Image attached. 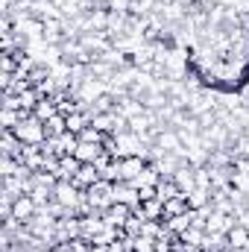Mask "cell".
<instances>
[{"mask_svg":"<svg viewBox=\"0 0 249 252\" xmlns=\"http://www.w3.org/2000/svg\"><path fill=\"white\" fill-rule=\"evenodd\" d=\"M15 135H18V141L21 144H27V147H41L44 141H47V129H44V124L35 118V115H27L21 124L12 129Z\"/></svg>","mask_w":249,"mask_h":252,"instance_id":"cell-1","label":"cell"},{"mask_svg":"<svg viewBox=\"0 0 249 252\" xmlns=\"http://www.w3.org/2000/svg\"><path fill=\"white\" fill-rule=\"evenodd\" d=\"M85 193H88V199H91V205H94L97 211H106V208L115 202V182H109V179H100L97 185H91Z\"/></svg>","mask_w":249,"mask_h":252,"instance_id":"cell-2","label":"cell"},{"mask_svg":"<svg viewBox=\"0 0 249 252\" xmlns=\"http://www.w3.org/2000/svg\"><path fill=\"white\" fill-rule=\"evenodd\" d=\"M82 193H85V190L76 188L73 179H59L56 188H53V199L62 202V205H67V208H76V202L82 199Z\"/></svg>","mask_w":249,"mask_h":252,"instance_id":"cell-3","label":"cell"},{"mask_svg":"<svg viewBox=\"0 0 249 252\" xmlns=\"http://www.w3.org/2000/svg\"><path fill=\"white\" fill-rule=\"evenodd\" d=\"M135 214V208L132 205H124V202H112L106 211H103V220L109 223V226H118V229H124L126 223H129V217Z\"/></svg>","mask_w":249,"mask_h":252,"instance_id":"cell-4","label":"cell"},{"mask_svg":"<svg viewBox=\"0 0 249 252\" xmlns=\"http://www.w3.org/2000/svg\"><path fill=\"white\" fill-rule=\"evenodd\" d=\"M147 167V158L144 156H126L121 158V182H135Z\"/></svg>","mask_w":249,"mask_h":252,"instance_id":"cell-5","label":"cell"},{"mask_svg":"<svg viewBox=\"0 0 249 252\" xmlns=\"http://www.w3.org/2000/svg\"><path fill=\"white\" fill-rule=\"evenodd\" d=\"M35 214H38V205L32 202V196H30V193H21V196L12 202V217H15V220L27 223V220H32Z\"/></svg>","mask_w":249,"mask_h":252,"instance_id":"cell-6","label":"cell"},{"mask_svg":"<svg viewBox=\"0 0 249 252\" xmlns=\"http://www.w3.org/2000/svg\"><path fill=\"white\" fill-rule=\"evenodd\" d=\"M30 15L38 21H53V18H64L62 9L56 6V0H32L30 3Z\"/></svg>","mask_w":249,"mask_h":252,"instance_id":"cell-7","label":"cell"},{"mask_svg":"<svg viewBox=\"0 0 249 252\" xmlns=\"http://www.w3.org/2000/svg\"><path fill=\"white\" fill-rule=\"evenodd\" d=\"M121 118L126 121H132V118H138V115H144L147 112V106L141 103V100H135V97H129V91H126L124 97H118V109H115Z\"/></svg>","mask_w":249,"mask_h":252,"instance_id":"cell-8","label":"cell"},{"mask_svg":"<svg viewBox=\"0 0 249 252\" xmlns=\"http://www.w3.org/2000/svg\"><path fill=\"white\" fill-rule=\"evenodd\" d=\"M115 202H124V205H132L138 211L141 205V196H138V188L132 182H115Z\"/></svg>","mask_w":249,"mask_h":252,"instance_id":"cell-9","label":"cell"},{"mask_svg":"<svg viewBox=\"0 0 249 252\" xmlns=\"http://www.w3.org/2000/svg\"><path fill=\"white\" fill-rule=\"evenodd\" d=\"M97 182H100V170L94 164H79V170L73 176V185L79 190H88L91 185H97Z\"/></svg>","mask_w":249,"mask_h":252,"instance_id":"cell-10","label":"cell"},{"mask_svg":"<svg viewBox=\"0 0 249 252\" xmlns=\"http://www.w3.org/2000/svg\"><path fill=\"white\" fill-rule=\"evenodd\" d=\"M106 150H103V144H88V141H79V147H76V161L79 164H94L100 156H103Z\"/></svg>","mask_w":249,"mask_h":252,"instance_id":"cell-11","label":"cell"},{"mask_svg":"<svg viewBox=\"0 0 249 252\" xmlns=\"http://www.w3.org/2000/svg\"><path fill=\"white\" fill-rule=\"evenodd\" d=\"M91 112V109H88ZM91 126L106 132V135H115V126H118V112H91Z\"/></svg>","mask_w":249,"mask_h":252,"instance_id":"cell-12","label":"cell"},{"mask_svg":"<svg viewBox=\"0 0 249 252\" xmlns=\"http://www.w3.org/2000/svg\"><path fill=\"white\" fill-rule=\"evenodd\" d=\"M193 220H196V211H193V208H187L185 214L167 217V220H164V226H167V229H170L173 235H182L185 229H190V226H193Z\"/></svg>","mask_w":249,"mask_h":252,"instance_id":"cell-13","label":"cell"},{"mask_svg":"<svg viewBox=\"0 0 249 252\" xmlns=\"http://www.w3.org/2000/svg\"><path fill=\"white\" fill-rule=\"evenodd\" d=\"M193 173H196V167H193L190 161H185V164L176 170V176H173V179H176V185L182 188V193H190V190L196 188V182H193Z\"/></svg>","mask_w":249,"mask_h":252,"instance_id":"cell-14","label":"cell"},{"mask_svg":"<svg viewBox=\"0 0 249 252\" xmlns=\"http://www.w3.org/2000/svg\"><path fill=\"white\" fill-rule=\"evenodd\" d=\"M41 124H47L53 115H59V103H56V97H41L38 100V106H35V112H32Z\"/></svg>","mask_w":249,"mask_h":252,"instance_id":"cell-15","label":"cell"},{"mask_svg":"<svg viewBox=\"0 0 249 252\" xmlns=\"http://www.w3.org/2000/svg\"><path fill=\"white\" fill-rule=\"evenodd\" d=\"M138 214H144L147 220H161L164 223V202L156 196V199H147V202H141L138 205Z\"/></svg>","mask_w":249,"mask_h":252,"instance_id":"cell-16","label":"cell"},{"mask_svg":"<svg viewBox=\"0 0 249 252\" xmlns=\"http://www.w3.org/2000/svg\"><path fill=\"white\" fill-rule=\"evenodd\" d=\"M226 238H229V250H232V252L249 247V229H247V226H241V223H238V226H232Z\"/></svg>","mask_w":249,"mask_h":252,"instance_id":"cell-17","label":"cell"},{"mask_svg":"<svg viewBox=\"0 0 249 252\" xmlns=\"http://www.w3.org/2000/svg\"><path fill=\"white\" fill-rule=\"evenodd\" d=\"M91 126V112L88 109H79V112H73V115H67V129L70 132H82V129H88Z\"/></svg>","mask_w":249,"mask_h":252,"instance_id":"cell-18","label":"cell"},{"mask_svg":"<svg viewBox=\"0 0 249 252\" xmlns=\"http://www.w3.org/2000/svg\"><path fill=\"white\" fill-rule=\"evenodd\" d=\"M187 208H190V205H187V196H185V193L170 196V199L164 202V220H167V217H176V214H185Z\"/></svg>","mask_w":249,"mask_h":252,"instance_id":"cell-19","label":"cell"},{"mask_svg":"<svg viewBox=\"0 0 249 252\" xmlns=\"http://www.w3.org/2000/svg\"><path fill=\"white\" fill-rule=\"evenodd\" d=\"M156 190H158V199L161 202H167L170 196H179L182 193V188L176 185V179H170V176H161V182L156 185Z\"/></svg>","mask_w":249,"mask_h":252,"instance_id":"cell-20","label":"cell"},{"mask_svg":"<svg viewBox=\"0 0 249 252\" xmlns=\"http://www.w3.org/2000/svg\"><path fill=\"white\" fill-rule=\"evenodd\" d=\"M161 182V173H158V167L153 164V161H147V167H144V173L132 182L135 188H141V185H158Z\"/></svg>","mask_w":249,"mask_h":252,"instance_id":"cell-21","label":"cell"},{"mask_svg":"<svg viewBox=\"0 0 249 252\" xmlns=\"http://www.w3.org/2000/svg\"><path fill=\"white\" fill-rule=\"evenodd\" d=\"M27 115H30V112H21V109H0V126H3V129H15Z\"/></svg>","mask_w":249,"mask_h":252,"instance_id":"cell-22","label":"cell"},{"mask_svg":"<svg viewBox=\"0 0 249 252\" xmlns=\"http://www.w3.org/2000/svg\"><path fill=\"white\" fill-rule=\"evenodd\" d=\"M187 196V205L193 208V211H199V208H205V205H211V190H202V188H193Z\"/></svg>","mask_w":249,"mask_h":252,"instance_id":"cell-23","label":"cell"},{"mask_svg":"<svg viewBox=\"0 0 249 252\" xmlns=\"http://www.w3.org/2000/svg\"><path fill=\"white\" fill-rule=\"evenodd\" d=\"M185 247H202V241H205V229H199V226H190L185 229L182 235H176Z\"/></svg>","mask_w":249,"mask_h":252,"instance_id":"cell-24","label":"cell"},{"mask_svg":"<svg viewBox=\"0 0 249 252\" xmlns=\"http://www.w3.org/2000/svg\"><path fill=\"white\" fill-rule=\"evenodd\" d=\"M44 129H47V138H59L62 132H67V118H64V115H53V118L44 124Z\"/></svg>","mask_w":249,"mask_h":252,"instance_id":"cell-25","label":"cell"},{"mask_svg":"<svg viewBox=\"0 0 249 252\" xmlns=\"http://www.w3.org/2000/svg\"><path fill=\"white\" fill-rule=\"evenodd\" d=\"M193 182H196V188H202V190H214V182H211V167H208V164H205V167H196Z\"/></svg>","mask_w":249,"mask_h":252,"instance_id":"cell-26","label":"cell"},{"mask_svg":"<svg viewBox=\"0 0 249 252\" xmlns=\"http://www.w3.org/2000/svg\"><path fill=\"white\" fill-rule=\"evenodd\" d=\"M232 190H238V193H249V173L232 170Z\"/></svg>","mask_w":249,"mask_h":252,"instance_id":"cell-27","label":"cell"},{"mask_svg":"<svg viewBox=\"0 0 249 252\" xmlns=\"http://www.w3.org/2000/svg\"><path fill=\"white\" fill-rule=\"evenodd\" d=\"M79 141H88V144H103V141H106V132H100V129L88 126V129H82V132H79Z\"/></svg>","mask_w":249,"mask_h":252,"instance_id":"cell-28","label":"cell"},{"mask_svg":"<svg viewBox=\"0 0 249 252\" xmlns=\"http://www.w3.org/2000/svg\"><path fill=\"white\" fill-rule=\"evenodd\" d=\"M132 3L135 0H112L109 12H115V15H132Z\"/></svg>","mask_w":249,"mask_h":252,"instance_id":"cell-29","label":"cell"},{"mask_svg":"<svg viewBox=\"0 0 249 252\" xmlns=\"http://www.w3.org/2000/svg\"><path fill=\"white\" fill-rule=\"evenodd\" d=\"M138 196H141V202H147V199H156L158 190H156V185H141L138 188Z\"/></svg>","mask_w":249,"mask_h":252,"instance_id":"cell-30","label":"cell"},{"mask_svg":"<svg viewBox=\"0 0 249 252\" xmlns=\"http://www.w3.org/2000/svg\"><path fill=\"white\" fill-rule=\"evenodd\" d=\"M235 170L249 173V156H235Z\"/></svg>","mask_w":249,"mask_h":252,"instance_id":"cell-31","label":"cell"},{"mask_svg":"<svg viewBox=\"0 0 249 252\" xmlns=\"http://www.w3.org/2000/svg\"><path fill=\"white\" fill-rule=\"evenodd\" d=\"M238 223L249 229V208H241V211H238Z\"/></svg>","mask_w":249,"mask_h":252,"instance_id":"cell-32","label":"cell"},{"mask_svg":"<svg viewBox=\"0 0 249 252\" xmlns=\"http://www.w3.org/2000/svg\"><path fill=\"white\" fill-rule=\"evenodd\" d=\"M226 252H232V250H226Z\"/></svg>","mask_w":249,"mask_h":252,"instance_id":"cell-33","label":"cell"}]
</instances>
